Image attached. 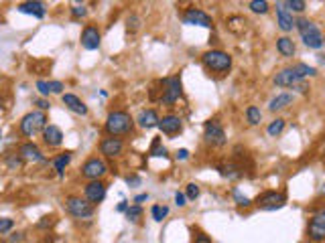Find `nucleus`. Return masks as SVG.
<instances>
[{"label":"nucleus","mask_w":325,"mask_h":243,"mask_svg":"<svg viewBox=\"0 0 325 243\" xmlns=\"http://www.w3.org/2000/svg\"><path fill=\"white\" fill-rule=\"evenodd\" d=\"M71 162V154L69 152H63V154H59L55 160H53V167H55V171L59 173V175H63V171H65V167Z\"/></svg>","instance_id":"25"},{"label":"nucleus","mask_w":325,"mask_h":243,"mask_svg":"<svg viewBox=\"0 0 325 243\" xmlns=\"http://www.w3.org/2000/svg\"><path fill=\"white\" fill-rule=\"evenodd\" d=\"M146 199H148V195H138V197L134 199V203H136V205H140V203H142V201H146Z\"/></svg>","instance_id":"47"},{"label":"nucleus","mask_w":325,"mask_h":243,"mask_svg":"<svg viewBox=\"0 0 325 243\" xmlns=\"http://www.w3.org/2000/svg\"><path fill=\"white\" fill-rule=\"evenodd\" d=\"M19 9V13H23V15H33V17H37V19H43L45 17V5L43 3H23V5H19L17 7Z\"/></svg>","instance_id":"20"},{"label":"nucleus","mask_w":325,"mask_h":243,"mask_svg":"<svg viewBox=\"0 0 325 243\" xmlns=\"http://www.w3.org/2000/svg\"><path fill=\"white\" fill-rule=\"evenodd\" d=\"M246 120H248V124L256 126V124H260V120H262V112H260L256 106H250V108L246 110Z\"/></svg>","instance_id":"26"},{"label":"nucleus","mask_w":325,"mask_h":243,"mask_svg":"<svg viewBox=\"0 0 325 243\" xmlns=\"http://www.w3.org/2000/svg\"><path fill=\"white\" fill-rule=\"evenodd\" d=\"M162 134H167V136H175L181 132V118L179 116H162L158 120V126H156Z\"/></svg>","instance_id":"14"},{"label":"nucleus","mask_w":325,"mask_h":243,"mask_svg":"<svg viewBox=\"0 0 325 243\" xmlns=\"http://www.w3.org/2000/svg\"><path fill=\"white\" fill-rule=\"evenodd\" d=\"M126 183H128V185H140V179H138V177H128Z\"/></svg>","instance_id":"46"},{"label":"nucleus","mask_w":325,"mask_h":243,"mask_svg":"<svg viewBox=\"0 0 325 243\" xmlns=\"http://www.w3.org/2000/svg\"><path fill=\"white\" fill-rule=\"evenodd\" d=\"M47 86H49V94H61L63 92L61 81H47Z\"/></svg>","instance_id":"38"},{"label":"nucleus","mask_w":325,"mask_h":243,"mask_svg":"<svg viewBox=\"0 0 325 243\" xmlns=\"http://www.w3.org/2000/svg\"><path fill=\"white\" fill-rule=\"evenodd\" d=\"M0 138H3V132H0Z\"/></svg>","instance_id":"49"},{"label":"nucleus","mask_w":325,"mask_h":243,"mask_svg":"<svg viewBox=\"0 0 325 243\" xmlns=\"http://www.w3.org/2000/svg\"><path fill=\"white\" fill-rule=\"evenodd\" d=\"M47 128V116L45 112H31L21 120V132L27 138H33L35 134L43 132Z\"/></svg>","instance_id":"4"},{"label":"nucleus","mask_w":325,"mask_h":243,"mask_svg":"<svg viewBox=\"0 0 325 243\" xmlns=\"http://www.w3.org/2000/svg\"><path fill=\"white\" fill-rule=\"evenodd\" d=\"M108 173V167H106V162L98 156L90 158L84 162V167H81V177L88 179V181H100L104 175Z\"/></svg>","instance_id":"6"},{"label":"nucleus","mask_w":325,"mask_h":243,"mask_svg":"<svg viewBox=\"0 0 325 243\" xmlns=\"http://www.w3.org/2000/svg\"><path fill=\"white\" fill-rule=\"evenodd\" d=\"M43 140H45L47 146H61V142H63V132H61V128L49 124V126L43 130Z\"/></svg>","instance_id":"19"},{"label":"nucleus","mask_w":325,"mask_h":243,"mask_svg":"<svg viewBox=\"0 0 325 243\" xmlns=\"http://www.w3.org/2000/svg\"><path fill=\"white\" fill-rule=\"evenodd\" d=\"M185 197H187V199H191V201H193V199H197V197H199V187H197L195 183H189V185H187V189H185Z\"/></svg>","instance_id":"35"},{"label":"nucleus","mask_w":325,"mask_h":243,"mask_svg":"<svg viewBox=\"0 0 325 243\" xmlns=\"http://www.w3.org/2000/svg\"><path fill=\"white\" fill-rule=\"evenodd\" d=\"M289 104H293V96H291V94H281V96H277L275 100H270L268 110H270V112H279V110L287 108Z\"/></svg>","instance_id":"24"},{"label":"nucleus","mask_w":325,"mask_h":243,"mask_svg":"<svg viewBox=\"0 0 325 243\" xmlns=\"http://www.w3.org/2000/svg\"><path fill=\"white\" fill-rule=\"evenodd\" d=\"M283 205H285V195L283 193H277V191L264 193L258 199V207L264 209V211H275V209H281Z\"/></svg>","instance_id":"13"},{"label":"nucleus","mask_w":325,"mask_h":243,"mask_svg":"<svg viewBox=\"0 0 325 243\" xmlns=\"http://www.w3.org/2000/svg\"><path fill=\"white\" fill-rule=\"evenodd\" d=\"M203 138L211 146H224L226 144V132L218 120H209L203 126Z\"/></svg>","instance_id":"8"},{"label":"nucleus","mask_w":325,"mask_h":243,"mask_svg":"<svg viewBox=\"0 0 325 243\" xmlns=\"http://www.w3.org/2000/svg\"><path fill=\"white\" fill-rule=\"evenodd\" d=\"M309 237L313 241L325 239V209H321L319 213L313 215V219L309 223Z\"/></svg>","instance_id":"10"},{"label":"nucleus","mask_w":325,"mask_h":243,"mask_svg":"<svg viewBox=\"0 0 325 243\" xmlns=\"http://www.w3.org/2000/svg\"><path fill=\"white\" fill-rule=\"evenodd\" d=\"M183 23L185 25H195V27H205V29L213 27L211 17L207 13H203L201 9H187L185 15H183Z\"/></svg>","instance_id":"9"},{"label":"nucleus","mask_w":325,"mask_h":243,"mask_svg":"<svg viewBox=\"0 0 325 243\" xmlns=\"http://www.w3.org/2000/svg\"><path fill=\"white\" fill-rule=\"evenodd\" d=\"M277 49H279V53H281L283 57H293V55H295V43H293V39H289V37H281V39L277 41Z\"/></svg>","instance_id":"23"},{"label":"nucleus","mask_w":325,"mask_h":243,"mask_svg":"<svg viewBox=\"0 0 325 243\" xmlns=\"http://www.w3.org/2000/svg\"><path fill=\"white\" fill-rule=\"evenodd\" d=\"M118 211H120V213H122V211H128V203H126V201H122V203L118 205Z\"/></svg>","instance_id":"48"},{"label":"nucleus","mask_w":325,"mask_h":243,"mask_svg":"<svg viewBox=\"0 0 325 243\" xmlns=\"http://www.w3.org/2000/svg\"><path fill=\"white\" fill-rule=\"evenodd\" d=\"M285 7H287V9H291L293 13H303L307 5L303 3V0H289V3H285Z\"/></svg>","instance_id":"32"},{"label":"nucleus","mask_w":325,"mask_h":243,"mask_svg":"<svg viewBox=\"0 0 325 243\" xmlns=\"http://www.w3.org/2000/svg\"><path fill=\"white\" fill-rule=\"evenodd\" d=\"M152 156H167V148L160 146V140H154L152 142V150H150Z\"/></svg>","instance_id":"34"},{"label":"nucleus","mask_w":325,"mask_h":243,"mask_svg":"<svg viewBox=\"0 0 325 243\" xmlns=\"http://www.w3.org/2000/svg\"><path fill=\"white\" fill-rule=\"evenodd\" d=\"M19 154H21V156H23L25 160H33V162H39V160H43V154H41L39 146H37V144H33V142H25V144L21 146Z\"/></svg>","instance_id":"22"},{"label":"nucleus","mask_w":325,"mask_h":243,"mask_svg":"<svg viewBox=\"0 0 325 243\" xmlns=\"http://www.w3.org/2000/svg\"><path fill=\"white\" fill-rule=\"evenodd\" d=\"M195 243H211V239L207 235H197L195 237Z\"/></svg>","instance_id":"45"},{"label":"nucleus","mask_w":325,"mask_h":243,"mask_svg":"<svg viewBox=\"0 0 325 243\" xmlns=\"http://www.w3.org/2000/svg\"><path fill=\"white\" fill-rule=\"evenodd\" d=\"M35 104L39 106V112H47V110L51 108V104H49L47 100H35Z\"/></svg>","instance_id":"43"},{"label":"nucleus","mask_w":325,"mask_h":243,"mask_svg":"<svg viewBox=\"0 0 325 243\" xmlns=\"http://www.w3.org/2000/svg\"><path fill=\"white\" fill-rule=\"evenodd\" d=\"M277 19H279V27H281V31L289 33V31H293V29H295V19H293V15L287 11L285 3H277Z\"/></svg>","instance_id":"17"},{"label":"nucleus","mask_w":325,"mask_h":243,"mask_svg":"<svg viewBox=\"0 0 325 243\" xmlns=\"http://www.w3.org/2000/svg\"><path fill=\"white\" fill-rule=\"evenodd\" d=\"M248 7H250V11L256 13V15H266V13H268V3H266V0H252Z\"/></svg>","instance_id":"27"},{"label":"nucleus","mask_w":325,"mask_h":243,"mask_svg":"<svg viewBox=\"0 0 325 243\" xmlns=\"http://www.w3.org/2000/svg\"><path fill=\"white\" fill-rule=\"evenodd\" d=\"M150 215H152V219L154 221H162L167 215H169V207H160V205H152V209H150Z\"/></svg>","instance_id":"30"},{"label":"nucleus","mask_w":325,"mask_h":243,"mask_svg":"<svg viewBox=\"0 0 325 243\" xmlns=\"http://www.w3.org/2000/svg\"><path fill=\"white\" fill-rule=\"evenodd\" d=\"M122 150H124V142H122L120 138L110 136V138H104V140L100 142V152H102L104 156L114 158V156L122 154Z\"/></svg>","instance_id":"15"},{"label":"nucleus","mask_w":325,"mask_h":243,"mask_svg":"<svg viewBox=\"0 0 325 243\" xmlns=\"http://www.w3.org/2000/svg\"><path fill=\"white\" fill-rule=\"evenodd\" d=\"M84 193H86V201H90L92 205L94 203H102L104 197H106V185L102 181H90L86 185Z\"/></svg>","instance_id":"12"},{"label":"nucleus","mask_w":325,"mask_h":243,"mask_svg":"<svg viewBox=\"0 0 325 243\" xmlns=\"http://www.w3.org/2000/svg\"><path fill=\"white\" fill-rule=\"evenodd\" d=\"M100 39H102L100 29L88 25V27L84 29V33H81V47L88 49V51H96V49L100 47Z\"/></svg>","instance_id":"11"},{"label":"nucleus","mask_w":325,"mask_h":243,"mask_svg":"<svg viewBox=\"0 0 325 243\" xmlns=\"http://www.w3.org/2000/svg\"><path fill=\"white\" fill-rule=\"evenodd\" d=\"M201 61H203V65L209 69V71H215V73H226V71H230V67H232V57L226 53V51H207V53H203V57H201Z\"/></svg>","instance_id":"3"},{"label":"nucleus","mask_w":325,"mask_h":243,"mask_svg":"<svg viewBox=\"0 0 325 243\" xmlns=\"http://www.w3.org/2000/svg\"><path fill=\"white\" fill-rule=\"evenodd\" d=\"M185 201H187V197H185L183 193L177 191V193H175V203H177V207H185V205H187Z\"/></svg>","instance_id":"42"},{"label":"nucleus","mask_w":325,"mask_h":243,"mask_svg":"<svg viewBox=\"0 0 325 243\" xmlns=\"http://www.w3.org/2000/svg\"><path fill=\"white\" fill-rule=\"evenodd\" d=\"M61 100H63V104L67 106V110H71L73 114H79V116H86V114H88V106L81 102L77 96H73V94H63Z\"/></svg>","instance_id":"18"},{"label":"nucleus","mask_w":325,"mask_h":243,"mask_svg":"<svg viewBox=\"0 0 325 243\" xmlns=\"http://www.w3.org/2000/svg\"><path fill=\"white\" fill-rule=\"evenodd\" d=\"M187 158H189V150L181 148V150L177 152V160H187Z\"/></svg>","instance_id":"44"},{"label":"nucleus","mask_w":325,"mask_h":243,"mask_svg":"<svg viewBox=\"0 0 325 243\" xmlns=\"http://www.w3.org/2000/svg\"><path fill=\"white\" fill-rule=\"evenodd\" d=\"M71 15H73L75 19H79V17H86V15H88L86 5H73V7H71Z\"/></svg>","instance_id":"36"},{"label":"nucleus","mask_w":325,"mask_h":243,"mask_svg":"<svg viewBox=\"0 0 325 243\" xmlns=\"http://www.w3.org/2000/svg\"><path fill=\"white\" fill-rule=\"evenodd\" d=\"M65 207H67V213L73 215L75 219H88L94 215V205L81 197H69L65 201Z\"/></svg>","instance_id":"5"},{"label":"nucleus","mask_w":325,"mask_h":243,"mask_svg":"<svg viewBox=\"0 0 325 243\" xmlns=\"http://www.w3.org/2000/svg\"><path fill=\"white\" fill-rule=\"evenodd\" d=\"M140 215H142L140 205H132V207H128V211H126V217H128L130 221H138Z\"/></svg>","instance_id":"33"},{"label":"nucleus","mask_w":325,"mask_h":243,"mask_svg":"<svg viewBox=\"0 0 325 243\" xmlns=\"http://www.w3.org/2000/svg\"><path fill=\"white\" fill-rule=\"evenodd\" d=\"M23 156L21 154H11L9 158H7V167L11 169V171H17V169H21L23 167Z\"/></svg>","instance_id":"31"},{"label":"nucleus","mask_w":325,"mask_h":243,"mask_svg":"<svg viewBox=\"0 0 325 243\" xmlns=\"http://www.w3.org/2000/svg\"><path fill=\"white\" fill-rule=\"evenodd\" d=\"M295 27L299 29L301 39H303V43H305L309 49H321V45H323V35H321V31L317 29V25H313L309 19H299V21H295Z\"/></svg>","instance_id":"2"},{"label":"nucleus","mask_w":325,"mask_h":243,"mask_svg":"<svg viewBox=\"0 0 325 243\" xmlns=\"http://www.w3.org/2000/svg\"><path fill=\"white\" fill-rule=\"evenodd\" d=\"M293 69H295V73H297L301 79H303V77H307V75H317V69H315V67L305 65V63H299V65H295Z\"/></svg>","instance_id":"28"},{"label":"nucleus","mask_w":325,"mask_h":243,"mask_svg":"<svg viewBox=\"0 0 325 243\" xmlns=\"http://www.w3.org/2000/svg\"><path fill=\"white\" fill-rule=\"evenodd\" d=\"M234 199L238 201L240 207H248V205H250V199H248V197H242L238 191H234Z\"/></svg>","instance_id":"39"},{"label":"nucleus","mask_w":325,"mask_h":243,"mask_svg":"<svg viewBox=\"0 0 325 243\" xmlns=\"http://www.w3.org/2000/svg\"><path fill=\"white\" fill-rule=\"evenodd\" d=\"M13 227H15V221L13 219H7V217L0 219V233H9Z\"/></svg>","instance_id":"37"},{"label":"nucleus","mask_w":325,"mask_h":243,"mask_svg":"<svg viewBox=\"0 0 325 243\" xmlns=\"http://www.w3.org/2000/svg\"><path fill=\"white\" fill-rule=\"evenodd\" d=\"M283 130H285V120H283V118H277V120H273L270 126H268V136L275 138V136H279Z\"/></svg>","instance_id":"29"},{"label":"nucleus","mask_w":325,"mask_h":243,"mask_svg":"<svg viewBox=\"0 0 325 243\" xmlns=\"http://www.w3.org/2000/svg\"><path fill=\"white\" fill-rule=\"evenodd\" d=\"M299 81H301V77L295 73L293 67L283 69L275 75V86H279V88H293L295 84H299Z\"/></svg>","instance_id":"16"},{"label":"nucleus","mask_w":325,"mask_h":243,"mask_svg":"<svg viewBox=\"0 0 325 243\" xmlns=\"http://www.w3.org/2000/svg\"><path fill=\"white\" fill-rule=\"evenodd\" d=\"M162 96H160V102L165 106H171L175 104L179 98H181V79L175 75V77H167L162 81Z\"/></svg>","instance_id":"7"},{"label":"nucleus","mask_w":325,"mask_h":243,"mask_svg":"<svg viewBox=\"0 0 325 243\" xmlns=\"http://www.w3.org/2000/svg\"><path fill=\"white\" fill-rule=\"evenodd\" d=\"M132 126H134V120L126 112H112L106 118V132L110 136H114V138L130 134L132 132Z\"/></svg>","instance_id":"1"},{"label":"nucleus","mask_w":325,"mask_h":243,"mask_svg":"<svg viewBox=\"0 0 325 243\" xmlns=\"http://www.w3.org/2000/svg\"><path fill=\"white\" fill-rule=\"evenodd\" d=\"M293 90H295V92H299V94H307V92H309V86H307L305 81L301 79L299 84H295V86H293Z\"/></svg>","instance_id":"41"},{"label":"nucleus","mask_w":325,"mask_h":243,"mask_svg":"<svg viewBox=\"0 0 325 243\" xmlns=\"http://www.w3.org/2000/svg\"><path fill=\"white\" fill-rule=\"evenodd\" d=\"M37 90H39L41 96H49V86H47V81L39 79V81H37Z\"/></svg>","instance_id":"40"},{"label":"nucleus","mask_w":325,"mask_h":243,"mask_svg":"<svg viewBox=\"0 0 325 243\" xmlns=\"http://www.w3.org/2000/svg\"><path fill=\"white\" fill-rule=\"evenodd\" d=\"M158 120H160V118L156 116V112H154V110H142L136 122H138V126H140V128L150 130V128L158 126Z\"/></svg>","instance_id":"21"},{"label":"nucleus","mask_w":325,"mask_h":243,"mask_svg":"<svg viewBox=\"0 0 325 243\" xmlns=\"http://www.w3.org/2000/svg\"><path fill=\"white\" fill-rule=\"evenodd\" d=\"M323 43H325V37H323Z\"/></svg>","instance_id":"50"}]
</instances>
